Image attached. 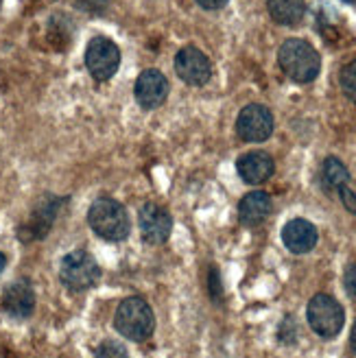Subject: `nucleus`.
<instances>
[{
    "label": "nucleus",
    "mask_w": 356,
    "mask_h": 358,
    "mask_svg": "<svg viewBox=\"0 0 356 358\" xmlns=\"http://www.w3.org/2000/svg\"><path fill=\"white\" fill-rule=\"evenodd\" d=\"M278 64L284 70V75L295 83H311L322 70L319 52L306 40L299 38H291L280 46Z\"/></svg>",
    "instance_id": "f257e3e1"
},
{
    "label": "nucleus",
    "mask_w": 356,
    "mask_h": 358,
    "mask_svg": "<svg viewBox=\"0 0 356 358\" xmlns=\"http://www.w3.org/2000/svg\"><path fill=\"white\" fill-rule=\"evenodd\" d=\"M87 223L94 229V234L103 241L120 243L129 236V214L122 203L110 196H99V199L87 210Z\"/></svg>",
    "instance_id": "f03ea898"
},
{
    "label": "nucleus",
    "mask_w": 356,
    "mask_h": 358,
    "mask_svg": "<svg viewBox=\"0 0 356 358\" xmlns=\"http://www.w3.org/2000/svg\"><path fill=\"white\" fill-rule=\"evenodd\" d=\"M114 328L127 341L142 343L155 330V315L142 297H127L120 301L114 315Z\"/></svg>",
    "instance_id": "7ed1b4c3"
},
{
    "label": "nucleus",
    "mask_w": 356,
    "mask_h": 358,
    "mask_svg": "<svg viewBox=\"0 0 356 358\" xmlns=\"http://www.w3.org/2000/svg\"><path fill=\"white\" fill-rule=\"evenodd\" d=\"M101 278L99 262L85 252V249H75L68 256H64L59 264V280L66 289L81 293L92 289Z\"/></svg>",
    "instance_id": "20e7f679"
},
{
    "label": "nucleus",
    "mask_w": 356,
    "mask_h": 358,
    "mask_svg": "<svg viewBox=\"0 0 356 358\" xmlns=\"http://www.w3.org/2000/svg\"><path fill=\"white\" fill-rule=\"evenodd\" d=\"M306 317L311 328L322 338H334L346 324V313L341 303L326 293H319L308 301Z\"/></svg>",
    "instance_id": "39448f33"
},
{
    "label": "nucleus",
    "mask_w": 356,
    "mask_h": 358,
    "mask_svg": "<svg viewBox=\"0 0 356 358\" xmlns=\"http://www.w3.org/2000/svg\"><path fill=\"white\" fill-rule=\"evenodd\" d=\"M85 66L97 81H108L120 66V48L108 38H94L85 48Z\"/></svg>",
    "instance_id": "423d86ee"
},
{
    "label": "nucleus",
    "mask_w": 356,
    "mask_h": 358,
    "mask_svg": "<svg viewBox=\"0 0 356 358\" xmlns=\"http://www.w3.org/2000/svg\"><path fill=\"white\" fill-rule=\"evenodd\" d=\"M236 134L245 142H264L273 134V114L264 105H247L236 118Z\"/></svg>",
    "instance_id": "0eeeda50"
},
{
    "label": "nucleus",
    "mask_w": 356,
    "mask_h": 358,
    "mask_svg": "<svg viewBox=\"0 0 356 358\" xmlns=\"http://www.w3.org/2000/svg\"><path fill=\"white\" fill-rule=\"evenodd\" d=\"M138 225L142 241L149 245H164L171 236L173 219L171 214L157 203H145L138 212Z\"/></svg>",
    "instance_id": "6e6552de"
},
{
    "label": "nucleus",
    "mask_w": 356,
    "mask_h": 358,
    "mask_svg": "<svg viewBox=\"0 0 356 358\" xmlns=\"http://www.w3.org/2000/svg\"><path fill=\"white\" fill-rule=\"evenodd\" d=\"M175 70H177V75H180V79L186 81L188 85H206L212 77L210 59L194 46H186L177 52Z\"/></svg>",
    "instance_id": "1a4fd4ad"
},
{
    "label": "nucleus",
    "mask_w": 356,
    "mask_h": 358,
    "mask_svg": "<svg viewBox=\"0 0 356 358\" xmlns=\"http://www.w3.org/2000/svg\"><path fill=\"white\" fill-rule=\"evenodd\" d=\"M134 92H136L138 103L145 107V110H155V107L162 105L169 96V81L159 70L149 68L138 77Z\"/></svg>",
    "instance_id": "9d476101"
},
{
    "label": "nucleus",
    "mask_w": 356,
    "mask_h": 358,
    "mask_svg": "<svg viewBox=\"0 0 356 358\" xmlns=\"http://www.w3.org/2000/svg\"><path fill=\"white\" fill-rule=\"evenodd\" d=\"M0 306L13 319H27L35 308L33 286L27 280H17L9 284L3 291V297H0Z\"/></svg>",
    "instance_id": "9b49d317"
},
{
    "label": "nucleus",
    "mask_w": 356,
    "mask_h": 358,
    "mask_svg": "<svg viewBox=\"0 0 356 358\" xmlns=\"http://www.w3.org/2000/svg\"><path fill=\"white\" fill-rule=\"evenodd\" d=\"M317 227L306 219H293L282 229V243L291 254H308L317 245Z\"/></svg>",
    "instance_id": "f8f14e48"
},
{
    "label": "nucleus",
    "mask_w": 356,
    "mask_h": 358,
    "mask_svg": "<svg viewBox=\"0 0 356 358\" xmlns=\"http://www.w3.org/2000/svg\"><path fill=\"white\" fill-rule=\"evenodd\" d=\"M236 171H238V175L245 179L247 184H262V182H266V179L273 175L276 166H273V157L269 153H264V151H249V153L238 157Z\"/></svg>",
    "instance_id": "ddd939ff"
},
{
    "label": "nucleus",
    "mask_w": 356,
    "mask_h": 358,
    "mask_svg": "<svg viewBox=\"0 0 356 358\" xmlns=\"http://www.w3.org/2000/svg\"><path fill=\"white\" fill-rule=\"evenodd\" d=\"M269 212H271V196L262 190L245 194L238 203V219L243 225H249V227L260 225L269 217Z\"/></svg>",
    "instance_id": "4468645a"
},
{
    "label": "nucleus",
    "mask_w": 356,
    "mask_h": 358,
    "mask_svg": "<svg viewBox=\"0 0 356 358\" xmlns=\"http://www.w3.org/2000/svg\"><path fill=\"white\" fill-rule=\"evenodd\" d=\"M266 9L278 24H299L306 13V0H266Z\"/></svg>",
    "instance_id": "2eb2a0df"
},
{
    "label": "nucleus",
    "mask_w": 356,
    "mask_h": 358,
    "mask_svg": "<svg viewBox=\"0 0 356 358\" xmlns=\"http://www.w3.org/2000/svg\"><path fill=\"white\" fill-rule=\"evenodd\" d=\"M322 179H324V186L328 190H339L341 186H348L350 171L343 166L341 159L328 157L326 162H324V169H322Z\"/></svg>",
    "instance_id": "dca6fc26"
},
{
    "label": "nucleus",
    "mask_w": 356,
    "mask_h": 358,
    "mask_svg": "<svg viewBox=\"0 0 356 358\" xmlns=\"http://www.w3.org/2000/svg\"><path fill=\"white\" fill-rule=\"evenodd\" d=\"M341 90H343V94L356 103V62H350L348 66H343L341 70Z\"/></svg>",
    "instance_id": "f3484780"
},
{
    "label": "nucleus",
    "mask_w": 356,
    "mask_h": 358,
    "mask_svg": "<svg viewBox=\"0 0 356 358\" xmlns=\"http://www.w3.org/2000/svg\"><path fill=\"white\" fill-rule=\"evenodd\" d=\"M94 358H129V356H127V350H124L122 343H118V341H103L97 348Z\"/></svg>",
    "instance_id": "a211bd4d"
},
{
    "label": "nucleus",
    "mask_w": 356,
    "mask_h": 358,
    "mask_svg": "<svg viewBox=\"0 0 356 358\" xmlns=\"http://www.w3.org/2000/svg\"><path fill=\"white\" fill-rule=\"evenodd\" d=\"M208 293L215 301H221L223 299V284H221V275L215 266H210L208 271Z\"/></svg>",
    "instance_id": "6ab92c4d"
},
{
    "label": "nucleus",
    "mask_w": 356,
    "mask_h": 358,
    "mask_svg": "<svg viewBox=\"0 0 356 358\" xmlns=\"http://www.w3.org/2000/svg\"><path fill=\"white\" fill-rule=\"evenodd\" d=\"M343 284H346V291L352 299H356V262L348 264L346 273H343Z\"/></svg>",
    "instance_id": "aec40b11"
},
{
    "label": "nucleus",
    "mask_w": 356,
    "mask_h": 358,
    "mask_svg": "<svg viewBox=\"0 0 356 358\" xmlns=\"http://www.w3.org/2000/svg\"><path fill=\"white\" fill-rule=\"evenodd\" d=\"M336 192H339V196H341V201H343L346 210L356 217V192H354L350 186H341V188L336 190Z\"/></svg>",
    "instance_id": "412c9836"
},
{
    "label": "nucleus",
    "mask_w": 356,
    "mask_h": 358,
    "mask_svg": "<svg viewBox=\"0 0 356 358\" xmlns=\"http://www.w3.org/2000/svg\"><path fill=\"white\" fill-rule=\"evenodd\" d=\"M197 5H201L204 9H221L223 5H227V0H197Z\"/></svg>",
    "instance_id": "4be33fe9"
},
{
    "label": "nucleus",
    "mask_w": 356,
    "mask_h": 358,
    "mask_svg": "<svg viewBox=\"0 0 356 358\" xmlns=\"http://www.w3.org/2000/svg\"><path fill=\"white\" fill-rule=\"evenodd\" d=\"M350 345H352V352L356 354V321H354V326H352V334H350Z\"/></svg>",
    "instance_id": "5701e85b"
},
{
    "label": "nucleus",
    "mask_w": 356,
    "mask_h": 358,
    "mask_svg": "<svg viewBox=\"0 0 356 358\" xmlns=\"http://www.w3.org/2000/svg\"><path fill=\"white\" fill-rule=\"evenodd\" d=\"M5 266H7V258H5V254H0V273L5 271Z\"/></svg>",
    "instance_id": "b1692460"
},
{
    "label": "nucleus",
    "mask_w": 356,
    "mask_h": 358,
    "mask_svg": "<svg viewBox=\"0 0 356 358\" xmlns=\"http://www.w3.org/2000/svg\"><path fill=\"white\" fill-rule=\"evenodd\" d=\"M346 3H352V5H356V0H346Z\"/></svg>",
    "instance_id": "393cba45"
}]
</instances>
